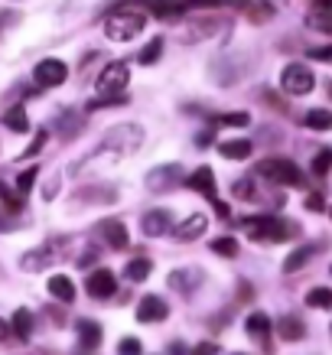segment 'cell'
I'll return each mask as SVG.
<instances>
[{
    "label": "cell",
    "mask_w": 332,
    "mask_h": 355,
    "mask_svg": "<svg viewBox=\"0 0 332 355\" xmlns=\"http://www.w3.org/2000/svg\"><path fill=\"white\" fill-rule=\"evenodd\" d=\"M218 352H222V349H218V343H199L189 355H218Z\"/></svg>",
    "instance_id": "cell-38"
},
{
    "label": "cell",
    "mask_w": 332,
    "mask_h": 355,
    "mask_svg": "<svg viewBox=\"0 0 332 355\" xmlns=\"http://www.w3.org/2000/svg\"><path fill=\"white\" fill-rule=\"evenodd\" d=\"M33 78H36L40 88H59L65 78H69V69H65L62 59H43V62L36 65Z\"/></svg>",
    "instance_id": "cell-9"
},
{
    "label": "cell",
    "mask_w": 332,
    "mask_h": 355,
    "mask_svg": "<svg viewBox=\"0 0 332 355\" xmlns=\"http://www.w3.org/2000/svg\"><path fill=\"white\" fill-rule=\"evenodd\" d=\"M59 251V241H53V245H43V248H36V251H30V254H23L20 258V268L26 270H43L46 268V261L53 264V261H59L62 254H55Z\"/></svg>",
    "instance_id": "cell-12"
},
{
    "label": "cell",
    "mask_w": 332,
    "mask_h": 355,
    "mask_svg": "<svg viewBox=\"0 0 332 355\" xmlns=\"http://www.w3.org/2000/svg\"><path fill=\"white\" fill-rule=\"evenodd\" d=\"M46 137H49V134H40V137L33 140V147H30V150H23V153H26V157H36V153L43 150V144H46Z\"/></svg>",
    "instance_id": "cell-41"
},
{
    "label": "cell",
    "mask_w": 332,
    "mask_h": 355,
    "mask_svg": "<svg viewBox=\"0 0 332 355\" xmlns=\"http://www.w3.org/2000/svg\"><path fill=\"white\" fill-rule=\"evenodd\" d=\"M7 339H10V323L0 320V343H7Z\"/></svg>",
    "instance_id": "cell-43"
},
{
    "label": "cell",
    "mask_w": 332,
    "mask_h": 355,
    "mask_svg": "<svg viewBox=\"0 0 332 355\" xmlns=\"http://www.w3.org/2000/svg\"><path fill=\"white\" fill-rule=\"evenodd\" d=\"M212 137H215L212 128H209V130H199V134H195V144H199V147H209V144H212Z\"/></svg>",
    "instance_id": "cell-42"
},
{
    "label": "cell",
    "mask_w": 332,
    "mask_h": 355,
    "mask_svg": "<svg viewBox=\"0 0 332 355\" xmlns=\"http://www.w3.org/2000/svg\"><path fill=\"white\" fill-rule=\"evenodd\" d=\"M160 55H163V40H160V36H157L153 43H147V46H143V49H140V55H137V59H140V65H153V62H157V59H160Z\"/></svg>",
    "instance_id": "cell-32"
},
{
    "label": "cell",
    "mask_w": 332,
    "mask_h": 355,
    "mask_svg": "<svg viewBox=\"0 0 332 355\" xmlns=\"http://www.w3.org/2000/svg\"><path fill=\"white\" fill-rule=\"evenodd\" d=\"M231 193H235L238 199H251V196H254V180H251V176H247V180H238V183L231 186Z\"/></svg>",
    "instance_id": "cell-36"
},
{
    "label": "cell",
    "mask_w": 332,
    "mask_h": 355,
    "mask_svg": "<svg viewBox=\"0 0 332 355\" xmlns=\"http://www.w3.org/2000/svg\"><path fill=\"white\" fill-rule=\"evenodd\" d=\"M118 352H121V355H140V339H134V336H128V339H121Z\"/></svg>",
    "instance_id": "cell-37"
},
{
    "label": "cell",
    "mask_w": 332,
    "mask_h": 355,
    "mask_svg": "<svg viewBox=\"0 0 332 355\" xmlns=\"http://www.w3.org/2000/svg\"><path fill=\"white\" fill-rule=\"evenodd\" d=\"M186 186H189V189H195V193L209 196V202L215 205V212H218L222 218L231 216V212H228V205L218 199V189H215V173L209 170V166H199L193 176H186Z\"/></svg>",
    "instance_id": "cell-5"
},
{
    "label": "cell",
    "mask_w": 332,
    "mask_h": 355,
    "mask_svg": "<svg viewBox=\"0 0 332 355\" xmlns=\"http://www.w3.org/2000/svg\"><path fill=\"white\" fill-rule=\"evenodd\" d=\"M247 124H251V118L245 111H235V114H218L212 128H247Z\"/></svg>",
    "instance_id": "cell-31"
},
{
    "label": "cell",
    "mask_w": 332,
    "mask_h": 355,
    "mask_svg": "<svg viewBox=\"0 0 332 355\" xmlns=\"http://www.w3.org/2000/svg\"><path fill=\"white\" fill-rule=\"evenodd\" d=\"M85 287L95 300H107V297H114V291H118V280H114V274L107 268H101V270H91V274H88Z\"/></svg>",
    "instance_id": "cell-10"
},
{
    "label": "cell",
    "mask_w": 332,
    "mask_h": 355,
    "mask_svg": "<svg viewBox=\"0 0 332 355\" xmlns=\"http://www.w3.org/2000/svg\"><path fill=\"white\" fill-rule=\"evenodd\" d=\"M46 287H49V293H53L59 303H72V300H76V284L65 277V274H53V277L46 280Z\"/></svg>",
    "instance_id": "cell-18"
},
{
    "label": "cell",
    "mask_w": 332,
    "mask_h": 355,
    "mask_svg": "<svg viewBox=\"0 0 332 355\" xmlns=\"http://www.w3.org/2000/svg\"><path fill=\"white\" fill-rule=\"evenodd\" d=\"M205 228H209L205 216H189L186 222H180V225H176L173 238H176V241H195V238L205 235Z\"/></svg>",
    "instance_id": "cell-15"
},
{
    "label": "cell",
    "mask_w": 332,
    "mask_h": 355,
    "mask_svg": "<svg viewBox=\"0 0 332 355\" xmlns=\"http://www.w3.org/2000/svg\"><path fill=\"white\" fill-rule=\"evenodd\" d=\"M310 59H322V62H329V59H332V46H322V49H310Z\"/></svg>",
    "instance_id": "cell-40"
},
{
    "label": "cell",
    "mask_w": 332,
    "mask_h": 355,
    "mask_svg": "<svg viewBox=\"0 0 332 355\" xmlns=\"http://www.w3.org/2000/svg\"><path fill=\"white\" fill-rule=\"evenodd\" d=\"M150 10L157 20H180L182 13H186V7L182 3H153Z\"/></svg>",
    "instance_id": "cell-29"
},
{
    "label": "cell",
    "mask_w": 332,
    "mask_h": 355,
    "mask_svg": "<svg viewBox=\"0 0 332 355\" xmlns=\"http://www.w3.org/2000/svg\"><path fill=\"white\" fill-rule=\"evenodd\" d=\"M212 251H215V254H222V258H235V254H238V241L231 235L215 238V241H212Z\"/></svg>",
    "instance_id": "cell-33"
},
{
    "label": "cell",
    "mask_w": 332,
    "mask_h": 355,
    "mask_svg": "<svg viewBox=\"0 0 332 355\" xmlns=\"http://www.w3.org/2000/svg\"><path fill=\"white\" fill-rule=\"evenodd\" d=\"M306 306H313V310H329L332 306V291L329 287H313V291L306 293Z\"/></svg>",
    "instance_id": "cell-25"
},
{
    "label": "cell",
    "mask_w": 332,
    "mask_h": 355,
    "mask_svg": "<svg viewBox=\"0 0 332 355\" xmlns=\"http://www.w3.org/2000/svg\"><path fill=\"white\" fill-rule=\"evenodd\" d=\"M306 23L313 30L332 33V0H322V3H313L310 13H306Z\"/></svg>",
    "instance_id": "cell-16"
},
{
    "label": "cell",
    "mask_w": 332,
    "mask_h": 355,
    "mask_svg": "<svg viewBox=\"0 0 332 355\" xmlns=\"http://www.w3.org/2000/svg\"><path fill=\"white\" fill-rule=\"evenodd\" d=\"M143 17L134 10H118V13H107L105 17V36L107 40H114V43H128L134 36H140L143 30Z\"/></svg>",
    "instance_id": "cell-4"
},
{
    "label": "cell",
    "mask_w": 332,
    "mask_h": 355,
    "mask_svg": "<svg viewBox=\"0 0 332 355\" xmlns=\"http://www.w3.org/2000/svg\"><path fill=\"white\" fill-rule=\"evenodd\" d=\"M180 176H182L180 163L157 166V170L147 173V189H150V193H170V189H176V186H180Z\"/></svg>",
    "instance_id": "cell-8"
},
{
    "label": "cell",
    "mask_w": 332,
    "mask_h": 355,
    "mask_svg": "<svg viewBox=\"0 0 332 355\" xmlns=\"http://www.w3.org/2000/svg\"><path fill=\"white\" fill-rule=\"evenodd\" d=\"M329 170H332V150L326 147V150H320L313 157V176H326Z\"/></svg>",
    "instance_id": "cell-34"
},
{
    "label": "cell",
    "mask_w": 332,
    "mask_h": 355,
    "mask_svg": "<svg viewBox=\"0 0 332 355\" xmlns=\"http://www.w3.org/2000/svg\"><path fill=\"white\" fill-rule=\"evenodd\" d=\"M170 316V306H166V300L163 297H157V293H150V297H143L137 306V320L140 323H163Z\"/></svg>",
    "instance_id": "cell-11"
},
{
    "label": "cell",
    "mask_w": 332,
    "mask_h": 355,
    "mask_svg": "<svg viewBox=\"0 0 332 355\" xmlns=\"http://www.w3.org/2000/svg\"><path fill=\"white\" fill-rule=\"evenodd\" d=\"M251 180H264V183L270 186H303L306 180H303L300 166L293 160H283V157H270V160H261L254 166V173H251Z\"/></svg>",
    "instance_id": "cell-3"
},
{
    "label": "cell",
    "mask_w": 332,
    "mask_h": 355,
    "mask_svg": "<svg viewBox=\"0 0 332 355\" xmlns=\"http://www.w3.org/2000/svg\"><path fill=\"white\" fill-rule=\"evenodd\" d=\"M306 128H313V130H329L332 128V111L313 108L310 114H306Z\"/></svg>",
    "instance_id": "cell-28"
},
{
    "label": "cell",
    "mask_w": 332,
    "mask_h": 355,
    "mask_svg": "<svg viewBox=\"0 0 332 355\" xmlns=\"http://www.w3.org/2000/svg\"><path fill=\"white\" fill-rule=\"evenodd\" d=\"M329 62H332V59H329Z\"/></svg>",
    "instance_id": "cell-47"
},
{
    "label": "cell",
    "mask_w": 332,
    "mask_h": 355,
    "mask_svg": "<svg viewBox=\"0 0 332 355\" xmlns=\"http://www.w3.org/2000/svg\"><path fill=\"white\" fill-rule=\"evenodd\" d=\"M10 333H17L20 339H30V333H33V313L30 310H17V313H13Z\"/></svg>",
    "instance_id": "cell-24"
},
{
    "label": "cell",
    "mask_w": 332,
    "mask_h": 355,
    "mask_svg": "<svg viewBox=\"0 0 332 355\" xmlns=\"http://www.w3.org/2000/svg\"><path fill=\"white\" fill-rule=\"evenodd\" d=\"M140 140H143V130L134 128V124H124V128H114V130H107V137L101 140L95 147V160H85V163H78V170H85V166H91V163L101 160V153L105 150H114V160H121V157H128V153H134L140 147Z\"/></svg>",
    "instance_id": "cell-2"
},
{
    "label": "cell",
    "mask_w": 332,
    "mask_h": 355,
    "mask_svg": "<svg viewBox=\"0 0 332 355\" xmlns=\"http://www.w3.org/2000/svg\"><path fill=\"white\" fill-rule=\"evenodd\" d=\"M245 13L251 17V23H268L277 13V7L274 3H245Z\"/></svg>",
    "instance_id": "cell-27"
},
{
    "label": "cell",
    "mask_w": 332,
    "mask_h": 355,
    "mask_svg": "<svg viewBox=\"0 0 332 355\" xmlns=\"http://www.w3.org/2000/svg\"><path fill=\"white\" fill-rule=\"evenodd\" d=\"M130 82V65L128 62H111L98 76V95H107V98H114V95H124V88H128Z\"/></svg>",
    "instance_id": "cell-6"
},
{
    "label": "cell",
    "mask_w": 332,
    "mask_h": 355,
    "mask_svg": "<svg viewBox=\"0 0 332 355\" xmlns=\"http://www.w3.org/2000/svg\"><path fill=\"white\" fill-rule=\"evenodd\" d=\"M193 277H202V274H199V270H193V268H189V270H173V274H170V284L176 287V291H186V293H189L195 287Z\"/></svg>",
    "instance_id": "cell-26"
},
{
    "label": "cell",
    "mask_w": 332,
    "mask_h": 355,
    "mask_svg": "<svg viewBox=\"0 0 332 355\" xmlns=\"http://www.w3.org/2000/svg\"><path fill=\"white\" fill-rule=\"evenodd\" d=\"M78 333V345L85 349V352H95L98 345H101V339H105V333H101V326L95 323V320H82V323L76 326Z\"/></svg>",
    "instance_id": "cell-14"
},
{
    "label": "cell",
    "mask_w": 332,
    "mask_h": 355,
    "mask_svg": "<svg viewBox=\"0 0 332 355\" xmlns=\"http://www.w3.org/2000/svg\"><path fill=\"white\" fill-rule=\"evenodd\" d=\"M280 85H283L287 95H310L313 85H316V78H313V72L306 65L290 62L287 69H283V76H280Z\"/></svg>",
    "instance_id": "cell-7"
},
{
    "label": "cell",
    "mask_w": 332,
    "mask_h": 355,
    "mask_svg": "<svg viewBox=\"0 0 332 355\" xmlns=\"http://www.w3.org/2000/svg\"><path fill=\"white\" fill-rule=\"evenodd\" d=\"M277 333H280V339H287V343H300L303 339V333H306V326H303V320L300 316H283L277 323Z\"/></svg>",
    "instance_id": "cell-20"
},
{
    "label": "cell",
    "mask_w": 332,
    "mask_h": 355,
    "mask_svg": "<svg viewBox=\"0 0 332 355\" xmlns=\"http://www.w3.org/2000/svg\"><path fill=\"white\" fill-rule=\"evenodd\" d=\"M150 261L147 258H134V261H128V268H124V277L128 280H143L147 274H150Z\"/></svg>",
    "instance_id": "cell-30"
},
{
    "label": "cell",
    "mask_w": 332,
    "mask_h": 355,
    "mask_svg": "<svg viewBox=\"0 0 332 355\" xmlns=\"http://www.w3.org/2000/svg\"><path fill=\"white\" fill-rule=\"evenodd\" d=\"M231 355H247V352H231Z\"/></svg>",
    "instance_id": "cell-46"
},
{
    "label": "cell",
    "mask_w": 332,
    "mask_h": 355,
    "mask_svg": "<svg viewBox=\"0 0 332 355\" xmlns=\"http://www.w3.org/2000/svg\"><path fill=\"white\" fill-rule=\"evenodd\" d=\"M241 225L247 228V238L251 241H290V238L300 235V225L297 222H287V218H274V216H257V218H245Z\"/></svg>",
    "instance_id": "cell-1"
},
{
    "label": "cell",
    "mask_w": 332,
    "mask_h": 355,
    "mask_svg": "<svg viewBox=\"0 0 332 355\" xmlns=\"http://www.w3.org/2000/svg\"><path fill=\"white\" fill-rule=\"evenodd\" d=\"M245 329H247V336L251 339H257V343H268V336H270V316L268 313H251L245 320Z\"/></svg>",
    "instance_id": "cell-19"
},
{
    "label": "cell",
    "mask_w": 332,
    "mask_h": 355,
    "mask_svg": "<svg viewBox=\"0 0 332 355\" xmlns=\"http://www.w3.org/2000/svg\"><path fill=\"white\" fill-rule=\"evenodd\" d=\"M218 153L225 157V160H247L251 157V140H225Z\"/></svg>",
    "instance_id": "cell-21"
},
{
    "label": "cell",
    "mask_w": 332,
    "mask_h": 355,
    "mask_svg": "<svg viewBox=\"0 0 332 355\" xmlns=\"http://www.w3.org/2000/svg\"><path fill=\"white\" fill-rule=\"evenodd\" d=\"M140 228H143V235L147 238H160V235H166V228H173V216L166 212V209H153V212L143 216Z\"/></svg>",
    "instance_id": "cell-13"
},
{
    "label": "cell",
    "mask_w": 332,
    "mask_h": 355,
    "mask_svg": "<svg viewBox=\"0 0 332 355\" xmlns=\"http://www.w3.org/2000/svg\"><path fill=\"white\" fill-rule=\"evenodd\" d=\"M3 193H7V186H3V183H0V199H3Z\"/></svg>",
    "instance_id": "cell-45"
},
{
    "label": "cell",
    "mask_w": 332,
    "mask_h": 355,
    "mask_svg": "<svg viewBox=\"0 0 332 355\" xmlns=\"http://www.w3.org/2000/svg\"><path fill=\"white\" fill-rule=\"evenodd\" d=\"M3 124L13 130V134H26L30 130V118H26V111L23 108H10L3 114Z\"/></svg>",
    "instance_id": "cell-23"
},
{
    "label": "cell",
    "mask_w": 332,
    "mask_h": 355,
    "mask_svg": "<svg viewBox=\"0 0 332 355\" xmlns=\"http://www.w3.org/2000/svg\"><path fill=\"white\" fill-rule=\"evenodd\" d=\"M306 209H310V212H322V209H326V199H322L320 193H310L306 196Z\"/></svg>",
    "instance_id": "cell-39"
},
{
    "label": "cell",
    "mask_w": 332,
    "mask_h": 355,
    "mask_svg": "<svg viewBox=\"0 0 332 355\" xmlns=\"http://www.w3.org/2000/svg\"><path fill=\"white\" fill-rule=\"evenodd\" d=\"M36 166H30V170H23L20 176H17V193H20V199H26V193L33 189V183H36Z\"/></svg>",
    "instance_id": "cell-35"
},
{
    "label": "cell",
    "mask_w": 332,
    "mask_h": 355,
    "mask_svg": "<svg viewBox=\"0 0 332 355\" xmlns=\"http://www.w3.org/2000/svg\"><path fill=\"white\" fill-rule=\"evenodd\" d=\"M101 235H105V241L114 248V251H124V248L130 245L128 228L121 225V222H114V218H111V222H101Z\"/></svg>",
    "instance_id": "cell-17"
},
{
    "label": "cell",
    "mask_w": 332,
    "mask_h": 355,
    "mask_svg": "<svg viewBox=\"0 0 332 355\" xmlns=\"http://www.w3.org/2000/svg\"><path fill=\"white\" fill-rule=\"evenodd\" d=\"M313 254H316V248H313V245L297 248V251H293V254H290V258L283 261V270H287V274H293V270H300L303 264H306V261L313 258Z\"/></svg>",
    "instance_id": "cell-22"
},
{
    "label": "cell",
    "mask_w": 332,
    "mask_h": 355,
    "mask_svg": "<svg viewBox=\"0 0 332 355\" xmlns=\"http://www.w3.org/2000/svg\"><path fill=\"white\" fill-rule=\"evenodd\" d=\"M170 355H189V352H186V345H182V343H173L170 345Z\"/></svg>",
    "instance_id": "cell-44"
}]
</instances>
